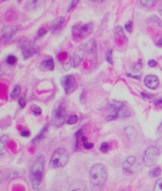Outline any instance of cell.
Wrapping results in <instances>:
<instances>
[{
	"label": "cell",
	"mask_w": 162,
	"mask_h": 191,
	"mask_svg": "<svg viewBox=\"0 0 162 191\" xmlns=\"http://www.w3.org/2000/svg\"><path fill=\"white\" fill-rule=\"evenodd\" d=\"M44 165V155H40L34 160L33 165H31V171H30V180H31L32 187L34 190H38L40 188L43 179Z\"/></svg>",
	"instance_id": "6da1fadb"
},
{
	"label": "cell",
	"mask_w": 162,
	"mask_h": 191,
	"mask_svg": "<svg viewBox=\"0 0 162 191\" xmlns=\"http://www.w3.org/2000/svg\"><path fill=\"white\" fill-rule=\"evenodd\" d=\"M107 179V171L102 163L95 164L89 174V180L93 187H100L106 183Z\"/></svg>",
	"instance_id": "7a4b0ae2"
},
{
	"label": "cell",
	"mask_w": 162,
	"mask_h": 191,
	"mask_svg": "<svg viewBox=\"0 0 162 191\" xmlns=\"http://www.w3.org/2000/svg\"><path fill=\"white\" fill-rule=\"evenodd\" d=\"M109 107L112 109L111 113L108 115L107 121H112L117 119H124L129 117L131 112L126 104L119 101H112L109 104Z\"/></svg>",
	"instance_id": "3957f363"
},
{
	"label": "cell",
	"mask_w": 162,
	"mask_h": 191,
	"mask_svg": "<svg viewBox=\"0 0 162 191\" xmlns=\"http://www.w3.org/2000/svg\"><path fill=\"white\" fill-rule=\"evenodd\" d=\"M70 155L68 151L64 148H59L52 155L50 161V168L53 169L64 167L68 163Z\"/></svg>",
	"instance_id": "277c9868"
},
{
	"label": "cell",
	"mask_w": 162,
	"mask_h": 191,
	"mask_svg": "<svg viewBox=\"0 0 162 191\" xmlns=\"http://www.w3.org/2000/svg\"><path fill=\"white\" fill-rule=\"evenodd\" d=\"M51 122L53 126L58 128L66 122V111L62 101H58L54 106L52 112Z\"/></svg>",
	"instance_id": "5b68a950"
},
{
	"label": "cell",
	"mask_w": 162,
	"mask_h": 191,
	"mask_svg": "<svg viewBox=\"0 0 162 191\" xmlns=\"http://www.w3.org/2000/svg\"><path fill=\"white\" fill-rule=\"evenodd\" d=\"M160 156V150L158 147L151 145L146 148L143 155V162L146 167H153L158 162Z\"/></svg>",
	"instance_id": "8992f818"
},
{
	"label": "cell",
	"mask_w": 162,
	"mask_h": 191,
	"mask_svg": "<svg viewBox=\"0 0 162 191\" xmlns=\"http://www.w3.org/2000/svg\"><path fill=\"white\" fill-rule=\"evenodd\" d=\"M21 53H22L24 60H28L32 56L35 55L39 52V47L34 43L28 40L24 39L20 44Z\"/></svg>",
	"instance_id": "52a82bcc"
},
{
	"label": "cell",
	"mask_w": 162,
	"mask_h": 191,
	"mask_svg": "<svg viewBox=\"0 0 162 191\" xmlns=\"http://www.w3.org/2000/svg\"><path fill=\"white\" fill-rule=\"evenodd\" d=\"M93 25L91 23L83 25H75L72 28V34L74 38L84 39L92 33Z\"/></svg>",
	"instance_id": "ba28073f"
},
{
	"label": "cell",
	"mask_w": 162,
	"mask_h": 191,
	"mask_svg": "<svg viewBox=\"0 0 162 191\" xmlns=\"http://www.w3.org/2000/svg\"><path fill=\"white\" fill-rule=\"evenodd\" d=\"M60 82L65 94H71L77 89L76 80L72 75H66L62 76L60 79Z\"/></svg>",
	"instance_id": "9c48e42d"
},
{
	"label": "cell",
	"mask_w": 162,
	"mask_h": 191,
	"mask_svg": "<svg viewBox=\"0 0 162 191\" xmlns=\"http://www.w3.org/2000/svg\"><path fill=\"white\" fill-rule=\"evenodd\" d=\"M137 165V159L135 156H129L122 165V170L125 175H132Z\"/></svg>",
	"instance_id": "30bf717a"
},
{
	"label": "cell",
	"mask_w": 162,
	"mask_h": 191,
	"mask_svg": "<svg viewBox=\"0 0 162 191\" xmlns=\"http://www.w3.org/2000/svg\"><path fill=\"white\" fill-rule=\"evenodd\" d=\"M88 53L86 45H82L75 50L73 57H72V64L74 67H77L83 61L85 53Z\"/></svg>",
	"instance_id": "8fae6325"
},
{
	"label": "cell",
	"mask_w": 162,
	"mask_h": 191,
	"mask_svg": "<svg viewBox=\"0 0 162 191\" xmlns=\"http://www.w3.org/2000/svg\"><path fill=\"white\" fill-rule=\"evenodd\" d=\"M19 29L20 27L16 26V25H11V26L6 27L4 29L2 30V38L6 42L8 41L19 31Z\"/></svg>",
	"instance_id": "7c38bea8"
},
{
	"label": "cell",
	"mask_w": 162,
	"mask_h": 191,
	"mask_svg": "<svg viewBox=\"0 0 162 191\" xmlns=\"http://www.w3.org/2000/svg\"><path fill=\"white\" fill-rule=\"evenodd\" d=\"M144 83L148 89L151 90H156L159 86V79L156 75H148L145 78Z\"/></svg>",
	"instance_id": "4fadbf2b"
},
{
	"label": "cell",
	"mask_w": 162,
	"mask_h": 191,
	"mask_svg": "<svg viewBox=\"0 0 162 191\" xmlns=\"http://www.w3.org/2000/svg\"><path fill=\"white\" fill-rule=\"evenodd\" d=\"M124 133L126 138L130 141H136L138 139V132L134 126H128L124 128Z\"/></svg>",
	"instance_id": "5bb4252c"
},
{
	"label": "cell",
	"mask_w": 162,
	"mask_h": 191,
	"mask_svg": "<svg viewBox=\"0 0 162 191\" xmlns=\"http://www.w3.org/2000/svg\"><path fill=\"white\" fill-rule=\"evenodd\" d=\"M48 128H49V124L48 123H47V124H45L44 126L40 130V131L37 134V136L33 139L32 143H33L34 145H38L39 143L45 138V136H46L47 133V131H48Z\"/></svg>",
	"instance_id": "9a60e30c"
},
{
	"label": "cell",
	"mask_w": 162,
	"mask_h": 191,
	"mask_svg": "<svg viewBox=\"0 0 162 191\" xmlns=\"http://www.w3.org/2000/svg\"><path fill=\"white\" fill-rule=\"evenodd\" d=\"M40 68L44 71H53L54 68H55L53 58L50 57V58L47 59V60H43L41 63H40Z\"/></svg>",
	"instance_id": "2e32d148"
},
{
	"label": "cell",
	"mask_w": 162,
	"mask_h": 191,
	"mask_svg": "<svg viewBox=\"0 0 162 191\" xmlns=\"http://www.w3.org/2000/svg\"><path fill=\"white\" fill-rule=\"evenodd\" d=\"M64 21H65V18H64L63 16H60L58 17V18H55V19L52 21L51 26H50L52 31H56L58 29H60V28H61L62 24L64 23Z\"/></svg>",
	"instance_id": "e0dca14e"
},
{
	"label": "cell",
	"mask_w": 162,
	"mask_h": 191,
	"mask_svg": "<svg viewBox=\"0 0 162 191\" xmlns=\"http://www.w3.org/2000/svg\"><path fill=\"white\" fill-rule=\"evenodd\" d=\"M43 0H28L27 7L29 10H34L42 6Z\"/></svg>",
	"instance_id": "ac0fdd59"
},
{
	"label": "cell",
	"mask_w": 162,
	"mask_h": 191,
	"mask_svg": "<svg viewBox=\"0 0 162 191\" xmlns=\"http://www.w3.org/2000/svg\"><path fill=\"white\" fill-rule=\"evenodd\" d=\"M146 21L148 23H152L155 25H158V26H161V21L158 16H155V15H152V16H149L146 19Z\"/></svg>",
	"instance_id": "d6986e66"
},
{
	"label": "cell",
	"mask_w": 162,
	"mask_h": 191,
	"mask_svg": "<svg viewBox=\"0 0 162 191\" xmlns=\"http://www.w3.org/2000/svg\"><path fill=\"white\" fill-rule=\"evenodd\" d=\"M80 139L82 140V142L83 143V145H84V148H85V149H92V148H94V144L92 143H89L87 137H85V136H83V135H82L80 137Z\"/></svg>",
	"instance_id": "ffe728a7"
},
{
	"label": "cell",
	"mask_w": 162,
	"mask_h": 191,
	"mask_svg": "<svg viewBox=\"0 0 162 191\" xmlns=\"http://www.w3.org/2000/svg\"><path fill=\"white\" fill-rule=\"evenodd\" d=\"M21 87H20L19 85H17L15 86V88L13 89V90L11 91V94H10V97H11V99H16L18 97V96L20 95V94H21Z\"/></svg>",
	"instance_id": "44dd1931"
},
{
	"label": "cell",
	"mask_w": 162,
	"mask_h": 191,
	"mask_svg": "<svg viewBox=\"0 0 162 191\" xmlns=\"http://www.w3.org/2000/svg\"><path fill=\"white\" fill-rule=\"evenodd\" d=\"M161 174V168L159 166H156L150 169L149 171V175L153 177H158Z\"/></svg>",
	"instance_id": "7402d4cb"
},
{
	"label": "cell",
	"mask_w": 162,
	"mask_h": 191,
	"mask_svg": "<svg viewBox=\"0 0 162 191\" xmlns=\"http://www.w3.org/2000/svg\"><path fill=\"white\" fill-rule=\"evenodd\" d=\"M158 1V0H141V4L146 8H151Z\"/></svg>",
	"instance_id": "603a6c76"
},
{
	"label": "cell",
	"mask_w": 162,
	"mask_h": 191,
	"mask_svg": "<svg viewBox=\"0 0 162 191\" xmlns=\"http://www.w3.org/2000/svg\"><path fill=\"white\" fill-rule=\"evenodd\" d=\"M78 121H79V117H78L77 115H71L69 119L66 121V123L69 125H73L75 124L78 122Z\"/></svg>",
	"instance_id": "cb8c5ba5"
},
{
	"label": "cell",
	"mask_w": 162,
	"mask_h": 191,
	"mask_svg": "<svg viewBox=\"0 0 162 191\" xmlns=\"http://www.w3.org/2000/svg\"><path fill=\"white\" fill-rule=\"evenodd\" d=\"M153 190L155 191H162V178L158 179L156 182H155L154 189Z\"/></svg>",
	"instance_id": "d4e9b609"
},
{
	"label": "cell",
	"mask_w": 162,
	"mask_h": 191,
	"mask_svg": "<svg viewBox=\"0 0 162 191\" xmlns=\"http://www.w3.org/2000/svg\"><path fill=\"white\" fill-rule=\"evenodd\" d=\"M106 60L107 61L109 62L110 64L113 65L114 62H113V50L110 49L107 52V54H106Z\"/></svg>",
	"instance_id": "484cf974"
},
{
	"label": "cell",
	"mask_w": 162,
	"mask_h": 191,
	"mask_svg": "<svg viewBox=\"0 0 162 191\" xmlns=\"http://www.w3.org/2000/svg\"><path fill=\"white\" fill-rule=\"evenodd\" d=\"M8 136H2L1 137V148H0V152H2L3 149H4L5 145L6 144V143L8 142Z\"/></svg>",
	"instance_id": "4316f807"
},
{
	"label": "cell",
	"mask_w": 162,
	"mask_h": 191,
	"mask_svg": "<svg viewBox=\"0 0 162 191\" xmlns=\"http://www.w3.org/2000/svg\"><path fill=\"white\" fill-rule=\"evenodd\" d=\"M16 61H17L16 57L13 55L8 56L7 59H6V62H7L8 64H9V65H14V64L16 62Z\"/></svg>",
	"instance_id": "83f0119b"
},
{
	"label": "cell",
	"mask_w": 162,
	"mask_h": 191,
	"mask_svg": "<svg viewBox=\"0 0 162 191\" xmlns=\"http://www.w3.org/2000/svg\"><path fill=\"white\" fill-rule=\"evenodd\" d=\"M110 148V145L108 144L107 142H104L101 145L100 147V151L102 152H107Z\"/></svg>",
	"instance_id": "f1b7e54d"
},
{
	"label": "cell",
	"mask_w": 162,
	"mask_h": 191,
	"mask_svg": "<svg viewBox=\"0 0 162 191\" xmlns=\"http://www.w3.org/2000/svg\"><path fill=\"white\" fill-rule=\"evenodd\" d=\"M32 113L34 114V116H40V115H41L42 114L41 108L38 107V106H34V107H33V109H32Z\"/></svg>",
	"instance_id": "f546056e"
},
{
	"label": "cell",
	"mask_w": 162,
	"mask_h": 191,
	"mask_svg": "<svg viewBox=\"0 0 162 191\" xmlns=\"http://www.w3.org/2000/svg\"><path fill=\"white\" fill-rule=\"evenodd\" d=\"M79 2V0H71L70 6H69L68 9H67V12H70V11L72 9V8H75V6H76L78 5Z\"/></svg>",
	"instance_id": "4dcf8cb0"
},
{
	"label": "cell",
	"mask_w": 162,
	"mask_h": 191,
	"mask_svg": "<svg viewBox=\"0 0 162 191\" xmlns=\"http://www.w3.org/2000/svg\"><path fill=\"white\" fill-rule=\"evenodd\" d=\"M125 29L129 33H131L133 31V22H132V21H128L125 24Z\"/></svg>",
	"instance_id": "1f68e13d"
},
{
	"label": "cell",
	"mask_w": 162,
	"mask_h": 191,
	"mask_svg": "<svg viewBox=\"0 0 162 191\" xmlns=\"http://www.w3.org/2000/svg\"><path fill=\"white\" fill-rule=\"evenodd\" d=\"M154 104L156 107H158L162 109V97H159L154 101Z\"/></svg>",
	"instance_id": "d6a6232c"
},
{
	"label": "cell",
	"mask_w": 162,
	"mask_h": 191,
	"mask_svg": "<svg viewBox=\"0 0 162 191\" xmlns=\"http://www.w3.org/2000/svg\"><path fill=\"white\" fill-rule=\"evenodd\" d=\"M142 65L141 62H137V63L134 66V67H133V72H139V71L142 69Z\"/></svg>",
	"instance_id": "836d02e7"
},
{
	"label": "cell",
	"mask_w": 162,
	"mask_h": 191,
	"mask_svg": "<svg viewBox=\"0 0 162 191\" xmlns=\"http://www.w3.org/2000/svg\"><path fill=\"white\" fill-rule=\"evenodd\" d=\"M141 96L143 98H147V99H151L153 97L152 94H149V93H147L145 92H142L141 93Z\"/></svg>",
	"instance_id": "e575fe53"
},
{
	"label": "cell",
	"mask_w": 162,
	"mask_h": 191,
	"mask_svg": "<svg viewBox=\"0 0 162 191\" xmlns=\"http://www.w3.org/2000/svg\"><path fill=\"white\" fill-rule=\"evenodd\" d=\"M47 34V30L45 28H40L38 31V38H40V37L43 36Z\"/></svg>",
	"instance_id": "d590c367"
},
{
	"label": "cell",
	"mask_w": 162,
	"mask_h": 191,
	"mask_svg": "<svg viewBox=\"0 0 162 191\" xmlns=\"http://www.w3.org/2000/svg\"><path fill=\"white\" fill-rule=\"evenodd\" d=\"M18 104L20 105V107L21 108H24L25 107V105H26V102H25V100L24 98H19L18 100Z\"/></svg>",
	"instance_id": "8d00e7d4"
},
{
	"label": "cell",
	"mask_w": 162,
	"mask_h": 191,
	"mask_svg": "<svg viewBox=\"0 0 162 191\" xmlns=\"http://www.w3.org/2000/svg\"><path fill=\"white\" fill-rule=\"evenodd\" d=\"M116 34H119V36H122V35H123V36L125 37L124 31H123V29H122V28H121V27H117V28H116Z\"/></svg>",
	"instance_id": "74e56055"
},
{
	"label": "cell",
	"mask_w": 162,
	"mask_h": 191,
	"mask_svg": "<svg viewBox=\"0 0 162 191\" xmlns=\"http://www.w3.org/2000/svg\"><path fill=\"white\" fill-rule=\"evenodd\" d=\"M148 65L151 68H153V67H155L157 66V62L155 60H150L148 62Z\"/></svg>",
	"instance_id": "f35d334b"
},
{
	"label": "cell",
	"mask_w": 162,
	"mask_h": 191,
	"mask_svg": "<svg viewBox=\"0 0 162 191\" xmlns=\"http://www.w3.org/2000/svg\"><path fill=\"white\" fill-rule=\"evenodd\" d=\"M30 135V131L28 130H25L21 133V136L24 137H28Z\"/></svg>",
	"instance_id": "ab89813d"
},
{
	"label": "cell",
	"mask_w": 162,
	"mask_h": 191,
	"mask_svg": "<svg viewBox=\"0 0 162 191\" xmlns=\"http://www.w3.org/2000/svg\"><path fill=\"white\" fill-rule=\"evenodd\" d=\"M158 133H162V122L161 123V124L158 126Z\"/></svg>",
	"instance_id": "60d3db41"
},
{
	"label": "cell",
	"mask_w": 162,
	"mask_h": 191,
	"mask_svg": "<svg viewBox=\"0 0 162 191\" xmlns=\"http://www.w3.org/2000/svg\"><path fill=\"white\" fill-rule=\"evenodd\" d=\"M156 45L158 47H162V38L160 39L159 40H158V42L156 43Z\"/></svg>",
	"instance_id": "b9f144b4"
},
{
	"label": "cell",
	"mask_w": 162,
	"mask_h": 191,
	"mask_svg": "<svg viewBox=\"0 0 162 191\" xmlns=\"http://www.w3.org/2000/svg\"><path fill=\"white\" fill-rule=\"evenodd\" d=\"M129 77L133 78V79H139V76H138V75H129Z\"/></svg>",
	"instance_id": "7bdbcfd3"
},
{
	"label": "cell",
	"mask_w": 162,
	"mask_h": 191,
	"mask_svg": "<svg viewBox=\"0 0 162 191\" xmlns=\"http://www.w3.org/2000/svg\"><path fill=\"white\" fill-rule=\"evenodd\" d=\"M90 1L94 2H104V0H90Z\"/></svg>",
	"instance_id": "ee69618b"
},
{
	"label": "cell",
	"mask_w": 162,
	"mask_h": 191,
	"mask_svg": "<svg viewBox=\"0 0 162 191\" xmlns=\"http://www.w3.org/2000/svg\"><path fill=\"white\" fill-rule=\"evenodd\" d=\"M4 1H6V0H2V2H4Z\"/></svg>",
	"instance_id": "f6af8a7d"
},
{
	"label": "cell",
	"mask_w": 162,
	"mask_h": 191,
	"mask_svg": "<svg viewBox=\"0 0 162 191\" xmlns=\"http://www.w3.org/2000/svg\"><path fill=\"white\" fill-rule=\"evenodd\" d=\"M18 2H20V1H21V0H18Z\"/></svg>",
	"instance_id": "bcb514c9"
}]
</instances>
